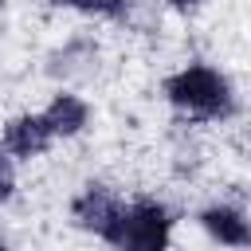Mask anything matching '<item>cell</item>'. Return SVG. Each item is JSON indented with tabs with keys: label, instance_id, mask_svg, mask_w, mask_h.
<instances>
[{
	"label": "cell",
	"instance_id": "1",
	"mask_svg": "<svg viewBox=\"0 0 251 251\" xmlns=\"http://www.w3.org/2000/svg\"><path fill=\"white\" fill-rule=\"evenodd\" d=\"M165 98L173 102V110H180L184 118H196V122H216V118L235 114V90H231L227 75H220L208 63H188L176 75H169Z\"/></svg>",
	"mask_w": 251,
	"mask_h": 251
},
{
	"label": "cell",
	"instance_id": "2",
	"mask_svg": "<svg viewBox=\"0 0 251 251\" xmlns=\"http://www.w3.org/2000/svg\"><path fill=\"white\" fill-rule=\"evenodd\" d=\"M169 239H173V212L161 200H133L122 208V220L106 243L110 251H169Z\"/></svg>",
	"mask_w": 251,
	"mask_h": 251
},
{
	"label": "cell",
	"instance_id": "3",
	"mask_svg": "<svg viewBox=\"0 0 251 251\" xmlns=\"http://www.w3.org/2000/svg\"><path fill=\"white\" fill-rule=\"evenodd\" d=\"M122 208H126V204H122L110 188H102V184H86V188L75 196L71 216H75V224H78L82 231H94L98 239H110L114 227H118V220H122Z\"/></svg>",
	"mask_w": 251,
	"mask_h": 251
},
{
	"label": "cell",
	"instance_id": "4",
	"mask_svg": "<svg viewBox=\"0 0 251 251\" xmlns=\"http://www.w3.org/2000/svg\"><path fill=\"white\" fill-rule=\"evenodd\" d=\"M55 141L51 126L43 122V114H20L4 126V137H0V153H8L12 161L20 157H39L47 145Z\"/></svg>",
	"mask_w": 251,
	"mask_h": 251
},
{
	"label": "cell",
	"instance_id": "5",
	"mask_svg": "<svg viewBox=\"0 0 251 251\" xmlns=\"http://www.w3.org/2000/svg\"><path fill=\"white\" fill-rule=\"evenodd\" d=\"M200 227H204L216 243H224V247H247V239H251L247 216H243L239 208H231V204H212V208H204V212H200Z\"/></svg>",
	"mask_w": 251,
	"mask_h": 251
},
{
	"label": "cell",
	"instance_id": "6",
	"mask_svg": "<svg viewBox=\"0 0 251 251\" xmlns=\"http://www.w3.org/2000/svg\"><path fill=\"white\" fill-rule=\"evenodd\" d=\"M86 118H90V110H86V102L75 98V94H55L51 106L43 110V122L51 126L55 137H75V133L86 126Z\"/></svg>",
	"mask_w": 251,
	"mask_h": 251
},
{
	"label": "cell",
	"instance_id": "7",
	"mask_svg": "<svg viewBox=\"0 0 251 251\" xmlns=\"http://www.w3.org/2000/svg\"><path fill=\"white\" fill-rule=\"evenodd\" d=\"M59 8H75V12H90V16H110L122 20L129 12V0H55Z\"/></svg>",
	"mask_w": 251,
	"mask_h": 251
},
{
	"label": "cell",
	"instance_id": "8",
	"mask_svg": "<svg viewBox=\"0 0 251 251\" xmlns=\"http://www.w3.org/2000/svg\"><path fill=\"white\" fill-rule=\"evenodd\" d=\"M12 192H16V165L8 153H0V204L12 200Z\"/></svg>",
	"mask_w": 251,
	"mask_h": 251
},
{
	"label": "cell",
	"instance_id": "9",
	"mask_svg": "<svg viewBox=\"0 0 251 251\" xmlns=\"http://www.w3.org/2000/svg\"><path fill=\"white\" fill-rule=\"evenodd\" d=\"M169 8H176V12H196L200 8V0H165Z\"/></svg>",
	"mask_w": 251,
	"mask_h": 251
},
{
	"label": "cell",
	"instance_id": "10",
	"mask_svg": "<svg viewBox=\"0 0 251 251\" xmlns=\"http://www.w3.org/2000/svg\"><path fill=\"white\" fill-rule=\"evenodd\" d=\"M0 251H8V247H4V243H0Z\"/></svg>",
	"mask_w": 251,
	"mask_h": 251
},
{
	"label": "cell",
	"instance_id": "11",
	"mask_svg": "<svg viewBox=\"0 0 251 251\" xmlns=\"http://www.w3.org/2000/svg\"><path fill=\"white\" fill-rule=\"evenodd\" d=\"M0 4H4V0H0Z\"/></svg>",
	"mask_w": 251,
	"mask_h": 251
}]
</instances>
